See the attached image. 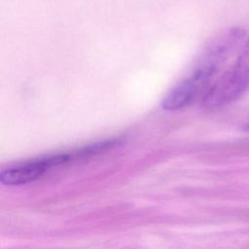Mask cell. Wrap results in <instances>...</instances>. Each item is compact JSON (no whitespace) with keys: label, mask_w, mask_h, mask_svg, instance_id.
I'll return each mask as SVG.
<instances>
[{"label":"cell","mask_w":249,"mask_h":249,"mask_svg":"<svg viewBox=\"0 0 249 249\" xmlns=\"http://www.w3.org/2000/svg\"><path fill=\"white\" fill-rule=\"evenodd\" d=\"M249 89V37L239 50L233 64L206 90L202 105L209 110L228 106L240 98Z\"/></svg>","instance_id":"6da1fadb"},{"label":"cell","mask_w":249,"mask_h":249,"mask_svg":"<svg viewBox=\"0 0 249 249\" xmlns=\"http://www.w3.org/2000/svg\"><path fill=\"white\" fill-rule=\"evenodd\" d=\"M216 73L197 64L193 73L175 85L163 97L161 107L165 111L174 112L190 105L210 84Z\"/></svg>","instance_id":"7a4b0ae2"},{"label":"cell","mask_w":249,"mask_h":249,"mask_svg":"<svg viewBox=\"0 0 249 249\" xmlns=\"http://www.w3.org/2000/svg\"><path fill=\"white\" fill-rule=\"evenodd\" d=\"M72 157L73 154H58L25 161L5 169L0 175V181L8 186H18L33 182L51 168L68 161Z\"/></svg>","instance_id":"3957f363"}]
</instances>
